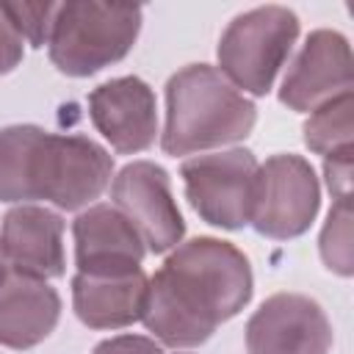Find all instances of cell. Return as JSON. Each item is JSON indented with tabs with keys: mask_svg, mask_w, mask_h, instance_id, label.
Segmentation results:
<instances>
[{
	"mask_svg": "<svg viewBox=\"0 0 354 354\" xmlns=\"http://www.w3.org/2000/svg\"><path fill=\"white\" fill-rule=\"evenodd\" d=\"M351 166H354V147L324 155V180L332 194V202L351 199Z\"/></svg>",
	"mask_w": 354,
	"mask_h": 354,
	"instance_id": "cell-19",
	"label": "cell"
},
{
	"mask_svg": "<svg viewBox=\"0 0 354 354\" xmlns=\"http://www.w3.org/2000/svg\"><path fill=\"white\" fill-rule=\"evenodd\" d=\"M351 108H354V97L351 91L318 105L310 119L304 122L301 133H304V144L310 152L315 155H332L337 149L354 147V124H351Z\"/></svg>",
	"mask_w": 354,
	"mask_h": 354,
	"instance_id": "cell-16",
	"label": "cell"
},
{
	"mask_svg": "<svg viewBox=\"0 0 354 354\" xmlns=\"http://www.w3.org/2000/svg\"><path fill=\"white\" fill-rule=\"evenodd\" d=\"M257 122L254 102L216 66L188 64L166 83V124L160 147L171 158L243 141Z\"/></svg>",
	"mask_w": 354,
	"mask_h": 354,
	"instance_id": "cell-3",
	"label": "cell"
},
{
	"mask_svg": "<svg viewBox=\"0 0 354 354\" xmlns=\"http://www.w3.org/2000/svg\"><path fill=\"white\" fill-rule=\"evenodd\" d=\"M257 166L254 152L243 147L183 160L180 177L196 216L221 230H243L252 221Z\"/></svg>",
	"mask_w": 354,
	"mask_h": 354,
	"instance_id": "cell-6",
	"label": "cell"
},
{
	"mask_svg": "<svg viewBox=\"0 0 354 354\" xmlns=\"http://www.w3.org/2000/svg\"><path fill=\"white\" fill-rule=\"evenodd\" d=\"M321 207V185L310 160L293 152L257 166L252 227L271 241H290L310 230Z\"/></svg>",
	"mask_w": 354,
	"mask_h": 354,
	"instance_id": "cell-7",
	"label": "cell"
},
{
	"mask_svg": "<svg viewBox=\"0 0 354 354\" xmlns=\"http://www.w3.org/2000/svg\"><path fill=\"white\" fill-rule=\"evenodd\" d=\"M22 36L17 33V28L11 25L3 3H0V75H8L19 66L22 55H25V47H22Z\"/></svg>",
	"mask_w": 354,
	"mask_h": 354,
	"instance_id": "cell-20",
	"label": "cell"
},
{
	"mask_svg": "<svg viewBox=\"0 0 354 354\" xmlns=\"http://www.w3.org/2000/svg\"><path fill=\"white\" fill-rule=\"evenodd\" d=\"M11 25L30 47H44L50 41L58 3H3Z\"/></svg>",
	"mask_w": 354,
	"mask_h": 354,
	"instance_id": "cell-18",
	"label": "cell"
},
{
	"mask_svg": "<svg viewBox=\"0 0 354 354\" xmlns=\"http://www.w3.org/2000/svg\"><path fill=\"white\" fill-rule=\"evenodd\" d=\"M141 6L124 3H58L47 41L50 61L69 77H88L122 61L141 30Z\"/></svg>",
	"mask_w": 354,
	"mask_h": 354,
	"instance_id": "cell-4",
	"label": "cell"
},
{
	"mask_svg": "<svg viewBox=\"0 0 354 354\" xmlns=\"http://www.w3.org/2000/svg\"><path fill=\"white\" fill-rule=\"evenodd\" d=\"M299 39V17L285 6H260L238 14L221 33L218 72L241 91L266 97Z\"/></svg>",
	"mask_w": 354,
	"mask_h": 354,
	"instance_id": "cell-5",
	"label": "cell"
},
{
	"mask_svg": "<svg viewBox=\"0 0 354 354\" xmlns=\"http://www.w3.org/2000/svg\"><path fill=\"white\" fill-rule=\"evenodd\" d=\"M88 116L97 133L119 152L136 155L155 144L158 102L149 83L136 75L113 77L88 94Z\"/></svg>",
	"mask_w": 354,
	"mask_h": 354,
	"instance_id": "cell-11",
	"label": "cell"
},
{
	"mask_svg": "<svg viewBox=\"0 0 354 354\" xmlns=\"http://www.w3.org/2000/svg\"><path fill=\"white\" fill-rule=\"evenodd\" d=\"M249 257L230 241L199 235L177 243L147 288L144 326L160 346L194 348L252 299Z\"/></svg>",
	"mask_w": 354,
	"mask_h": 354,
	"instance_id": "cell-1",
	"label": "cell"
},
{
	"mask_svg": "<svg viewBox=\"0 0 354 354\" xmlns=\"http://www.w3.org/2000/svg\"><path fill=\"white\" fill-rule=\"evenodd\" d=\"M113 158L88 136H61L39 124L0 130V202L88 207L111 185Z\"/></svg>",
	"mask_w": 354,
	"mask_h": 354,
	"instance_id": "cell-2",
	"label": "cell"
},
{
	"mask_svg": "<svg viewBox=\"0 0 354 354\" xmlns=\"http://www.w3.org/2000/svg\"><path fill=\"white\" fill-rule=\"evenodd\" d=\"M80 274H122L141 268L147 246L133 221L113 205H88L72 221Z\"/></svg>",
	"mask_w": 354,
	"mask_h": 354,
	"instance_id": "cell-13",
	"label": "cell"
},
{
	"mask_svg": "<svg viewBox=\"0 0 354 354\" xmlns=\"http://www.w3.org/2000/svg\"><path fill=\"white\" fill-rule=\"evenodd\" d=\"M321 260L329 271L340 277L354 274V243H351V199L332 202V210L326 216V224L318 238Z\"/></svg>",
	"mask_w": 354,
	"mask_h": 354,
	"instance_id": "cell-17",
	"label": "cell"
},
{
	"mask_svg": "<svg viewBox=\"0 0 354 354\" xmlns=\"http://www.w3.org/2000/svg\"><path fill=\"white\" fill-rule=\"evenodd\" d=\"M11 274V268H8V263H6V254H3V246H0V285L6 282V277Z\"/></svg>",
	"mask_w": 354,
	"mask_h": 354,
	"instance_id": "cell-22",
	"label": "cell"
},
{
	"mask_svg": "<svg viewBox=\"0 0 354 354\" xmlns=\"http://www.w3.org/2000/svg\"><path fill=\"white\" fill-rule=\"evenodd\" d=\"M332 324L304 293H274L246 321L249 354H329Z\"/></svg>",
	"mask_w": 354,
	"mask_h": 354,
	"instance_id": "cell-9",
	"label": "cell"
},
{
	"mask_svg": "<svg viewBox=\"0 0 354 354\" xmlns=\"http://www.w3.org/2000/svg\"><path fill=\"white\" fill-rule=\"evenodd\" d=\"M111 205L138 230L147 252L166 254L183 243L185 221L171 194V177L152 160H133L111 180Z\"/></svg>",
	"mask_w": 354,
	"mask_h": 354,
	"instance_id": "cell-8",
	"label": "cell"
},
{
	"mask_svg": "<svg viewBox=\"0 0 354 354\" xmlns=\"http://www.w3.org/2000/svg\"><path fill=\"white\" fill-rule=\"evenodd\" d=\"M61 318V296L44 279L8 274L0 285V346L25 351L50 337Z\"/></svg>",
	"mask_w": 354,
	"mask_h": 354,
	"instance_id": "cell-15",
	"label": "cell"
},
{
	"mask_svg": "<svg viewBox=\"0 0 354 354\" xmlns=\"http://www.w3.org/2000/svg\"><path fill=\"white\" fill-rule=\"evenodd\" d=\"M351 91V47L337 30H313L279 86V102L299 113Z\"/></svg>",
	"mask_w": 354,
	"mask_h": 354,
	"instance_id": "cell-10",
	"label": "cell"
},
{
	"mask_svg": "<svg viewBox=\"0 0 354 354\" xmlns=\"http://www.w3.org/2000/svg\"><path fill=\"white\" fill-rule=\"evenodd\" d=\"M149 277L144 268L122 274H75L72 307L88 329H124L144 315Z\"/></svg>",
	"mask_w": 354,
	"mask_h": 354,
	"instance_id": "cell-14",
	"label": "cell"
},
{
	"mask_svg": "<svg viewBox=\"0 0 354 354\" xmlns=\"http://www.w3.org/2000/svg\"><path fill=\"white\" fill-rule=\"evenodd\" d=\"M0 246L14 274L47 282L66 271L64 218L44 205H14L3 216Z\"/></svg>",
	"mask_w": 354,
	"mask_h": 354,
	"instance_id": "cell-12",
	"label": "cell"
},
{
	"mask_svg": "<svg viewBox=\"0 0 354 354\" xmlns=\"http://www.w3.org/2000/svg\"><path fill=\"white\" fill-rule=\"evenodd\" d=\"M91 354H163L160 343L155 337L144 335H116L94 346Z\"/></svg>",
	"mask_w": 354,
	"mask_h": 354,
	"instance_id": "cell-21",
	"label": "cell"
}]
</instances>
